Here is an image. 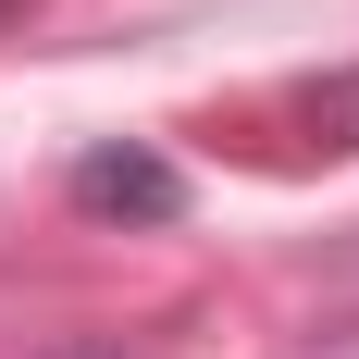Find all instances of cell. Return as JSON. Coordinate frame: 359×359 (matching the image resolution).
<instances>
[{"instance_id": "obj_1", "label": "cell", "mask_w": 359, "mask_h": 359, "mask_svg": "<svg viewBox=\"0 0 359 359\" xmlns=\"http://www.w3.org/2000/svg\"><path fill=\"white\" fill-rule=\"evenodd\" d=\"M62 186H74L87 223H174V211H186V174L161 161V149H137V137H100Z\"/></svg>"}, {"instance_id": "obj_2", "label": "cell", "mask_w": 359, "mask_h": 359, "mask_svg": "<svg viewBox=\"0 0 359 359\" xmlns=\"http://www.w3.org/2000/svg\"><path fill=\"white\" fill-rule=\"evenodd\" d=\"M50 359H137V347H100V334H87V347H50Z\"/></svg>"}, {"instance_id": "obj_3", "label": "cell", "mask_w": 359, "mask_h": 359, "mask_svg": "<svg viewBox=\"0 0 359 359\" xmlns=\"http://www.w3.org/2000/svg\"><path fill=\"white\" fill-rule=\"evenodd\" d=\"M0 25H25V0H0Z\"/></svg>"}]
</instances>
